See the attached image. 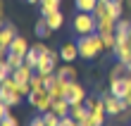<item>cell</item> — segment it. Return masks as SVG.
Masks as SVG:
<instances>
[{
    "label": "cell",
    "instance_id": "obj_1",
    "mask_svg": "<svg viewBox=\"0 0 131 126\" xmlns=\"http://www.w3.org/2000/svg\"><path fill=\"white\" fill-rule=\"evenodd\" d=\"M76 45H79V55H81L83 60H95L98 55L105 50V45H103V36H100V33L79 36Z\"/></svg>",
    "mask_w": 131,
    "mask_h": 126
},
{
    "label": "cell",
    "instance_id": "obj_2",
    "mask_svg": "<svg viewBox=\"0 0 131 126\" xmlns=\"http://www.w3.org/2000/svg\"><path fill=\"white\" fill-rule=\"evenodd\" d=\"M72 29L76 36H91L98 33V17L93 12H76V17L72 21Z\"/></svg>",
    "mask_w": 131,
    "mask_h": 126
},
{
    "label": "cell",
    "instance_id": "obj_3",
    "mask_svg": "<svg viewBox=\"0 0 131 126\" xmlns=\"http://www.w3.org/2000/svg\"><path fill=\"white\" fill-rule=\"evenodd\" d=\"M29 102H31V105L38 109V112H50L52 109V95H50V90L48 88H43V90H31V95H29Z\"/></svg>",
    "mask_w": 131,
    "mask_h": 126
},
{
    "label": "cell",
    "instance_id": "obj_4",
    "mask_svg": "<svg viewBox=\"0 0 131 126\" xmlns=\"http://www.w3.org/2000/svg\"><path fill=\"white\" fill-rule=\"evenodd\" d=\"M103 102H105V109H107V117H119L124 109H129L126 100H122L117 95H112V93H103Z\"/></svg>",
    "mask_w": 131,
    "mask_h": 126
},
{
    "label": "cell",
    "instance_id": "obj_5",
    "mask_svg": "<svg viewBox=\"0 0 131 126\" xmlns=\"http://www.w3.org/2000/svg\"><path fill=\"white\" fill-rule=\"evenodd\" d=\"M60 60H62V57H60V52L48 50L45 55H41V62H38L36 72L38 74H52V72H57V62Z\"/></svg>",
    "mask_w": 131,
    "mask_h": 126
},
{
    "label": "cell",
    "instance_id": "obj_6",
    "mask_svg": "<svg viewBox=\"0 0 131 126\" xmlns=\"http://www.w3.org/2000/svg\"><path fill=\"white\" fill-rule=\"evenodd\" d=\"M110 93L124 100L129 93H131V72L124 74L122 78H112V81H110Z\"/></svg>",
    "mask_w": 131,
    "mask_h": 126
},
{
    "label": "cell",
    "instance_id": "obj_7",
    "mask_svg": "<svg viewBox=\"0 0 131 126\" xmlns=\"http://www.w3.org/2000/svg\"><path fill=\"white\" fill-rule=\"evenodd\" d=\"M64 98L72 102V105H79V102H86V88L79 83V81H69L67 83V93H64Z\"/></svg>",
    "mask_w": 131,
    "mask_h": 126
},
{
    "label": "cell",
    "instance_id": "obj_8",
    "mask_svg": "<svg viewBox=\"0 0 131 126\" xmlns=\"http://www.w3.org/2000/svg\"><path fill=\"white\" fill-rule=\"evenodd\" d=\"M14 38H17V31H14V26H12V24H5L3 31H0V50H3V55H7L10 45L14 43Z\"/></svg>",
    "mask_w": 131,
    "mask_h": 126
},
{
    "label": "cell",
    "instance_id": "obj_9",
    "mask_svg": "<svg viewBox=\"0 0 131 126\" xmlns=\"http://www.w3.org/2000/svg\"><path fill=\"white\" fill-rule=\"evenodd\" d=\"M34 72H36V69H31L29 64H21L19 69H14V72H12V78H14V81H17L19 86H31Z\"/></svg>",
    "mask_w": 131,
    "mask_h": 126
},
{
    "label": "cell",
    "instance_id": "obj_10",
    "mask_svg": "<svg viewBox=\"0 0 131 126\" xmlns=\"http://www.w3.org/2000/svg\"><path fill=\"white\" fill-rule=\"evenodd\" d=\"M60 57H62L64 62L79 60V57H81V55H79V45H76V43H64L62 48H60Z\"/></svg>",
    "mask_w": 131,
    "mask_h": 126
},
{
    "label": "cell",
    "instance_id": "obj_11",
    "mask_svg": "<svg viewBox=\"0 0 131 126\" xmlns=\"http://www.w3.org/2000/svg\"><path fill=\"white\" fill-rule=\"evenodd\" d=\"M55 74H57V78H62V81H76V76H79V72H76V67L72 62H64Z\"/></svg>",
    "mask_w": 131,
    "mask_h": 126
},
{
    "label": "cell",
    "instance_id": "obj_12",
    "mask_svg": "<svg viewBox=\"0 0 131 126\" xmlns=\"http://www.w3.org/2000/svg\"><path fill=\"white\" fill-rule=\"evenodd\" d=\"M114 57H117L122 64H131V43H117Z\"/></svg>",
    "mask_w": 131,
    "mask_h": 126
},
{
    "label": "cell",
    "instance_id": "obj_13",
    "mask_svg": "<svg viewBox=\"0 0 131 126\" xmlns=\"http://www.w3.org/2000/svg\"><path fill=\"white\" fill-rule=\"evenodd\" d=\"M7 52H14V55H19V57H26V52H29L26 38H24V36H17V38H14V43L10 45V50H7Z\"/></svg>",
    "mask_w": 131,
    "mask_h": 126
},
{
    "label": "cell",
    "instance_id": "obj_14",
    "mask_svg": "<svg viewBox=\"0 0 131 126\" xmlns=\"http://www.w3.org/2000/svg\"><path fill=\"white\" fill-rule=\"evenodd\" d=\"M69 109H72V102H69L67 98H57L55 102H52V112H55L57 117H69Z\"/></svg>",
    "mask_w": 131,
    "mask_h": 126
},
{
    "label": "cell",
    "instance_id": "obj_15",
    "mask_svg": "<svg viewBox=\"0 0 131 126\" xmlns=\"http://www.w3.org/2000/svg\"><path fill=\"white\" fill-rule=\"evenodd\" d=\"M19 100L21 95L19 93H14V90H7V88H0V102H5V105H19Z\"/></svg>",
    "mask_w": 131,
    "mask_h": 126
},
{
    "label": "cell",
    "instance_id": "obj_16",
    "mask_svg": "<svg viewBox=\"0 0 131 126\" xmlns=\"http://www.w3.org/2000/svg\"><path fill=\"white\" fill-rule=\"evenodd\" d=\"M41 50L36 48V45H31V48H29V52H26V57H24V64H29L31 69H36L38 67V62H41Z\"/></svg>",
    "mask_w": 131,
    "mask_h": 126
},
{
    "label": "cell",
    "instance_id": "obj_17",
    "mask_svg": "<svg viewBox=\"0 0 131 126\" xmlns=\"http://www.w3.org/2000/svg\"><path fill=\"white\" fill-rule=\"evenodd\" d=\"M45 21H48V26H50L52 31H55V29H60V26H62L64 17H62V12H60V10H55V12L45 14Z\"/></svg>",
    "mask_w": 131,
    "mask_h": 126
},
{
    "label": "cell",
    "instance_id": "obj_18",
    "mask_svg": "<svg viewBox=\"0 0 131 126\" xmlns=\"http://www.w3.org/2000/svg\"><path fill=\"white\" fill-rule=\"evenodd\" d=\"M67 83H69V81H62V78H57V81L52 83V88H50V95H52V100L64 98V93H67Z\"/></svg>",
    "mask_w": 131,
    "mask_h": 126
},
{
    "label": "cell",
    "instance_id": "obj_19",
    "mask_svg": "<svg viewBox=\"0 0 131 126\" xmlns=\"http://www.w3.org/2000/svg\"><path fill=\"white\" fill-rule=\"evenodd\" d=\"M98 3H100V0H74V5H76L79 12H95Z\"/></svg>",
    "mask_w": 131,
    "mask_h": 126
},
{
    "label": "cell",
    "instance_id": "obj_20",
    "mask_svg": "<svg viewBox=\"0 0 131 126\" xmlns=\"http://www.w3.org/2000/svg\"><path fill=\"white\" fill-rule=\"evenodd\" d=\"M55 10H60V0H41V14L43 17L55 12Z\"/></svg>",
    "mask_w": 131,
    "mask_h": 126
},
{
    "label": "cell",
    "instance_id": "obj_21",
    "mask_svg": "<svg viewBox=\"0 0 131 126\" xmlns=\"http://www.w3.org/2000/svg\"><path fill=\"white\" fill-rule=\"evenodd\" d=\"M117 36H129L131 33V19H124L122 17L119 21H117V31H114Z\"/></svg>",
    "mask_w": 131,
    "mask_h": 126
},
{
    "label": "cell",
    "instance_id": "obj_22",
    "mask_svg": "<svg viewBox=\"0 0 131 126\" xmlns=\"http://www.w3.org/2000/svg\"><path fill=\"white\" fill-rule=\"evenodd\" d=\"M34 31H36V36H38V38H45L52 29L48 26V21H45V17H43L41 21H36V29H34Z\"/></svg>",
    "mask_w": 131,
    "mask_h": 126
},
{
    "label": "cell",
    "instance_id": "obj_23",
    "mask_svg": "<svg viewBox=\"0 0 131 126\" xmlns=\"http://www.w3.org/2000/svg\"><path fill=\"white\" fill-rule=\"evenodd\" d=\"M5 60H7V64L12 67V72L24 64V57H19V55H14V52H7V55H5Z\"/></svg>",
    "mask_w": 131,
    "mask_h": 126
},
{
    "label": "cell",
    "instance_id": "obj_24",
    "mask_svg": "<svg viewBox=\"0 0 131 126\" xmlns=\"http://www.w3.org/2000/svg\"><path fill=\"white\" fill-rule=\"evenodd\" d=\"M100 36H103L105 50H114V48H117V33H100Z\"/></svg>",
    "mask_w": 131,
    "mask_h": 126
},
{
    "label": "cell",
    "instance_id": "obj_25",
    "mask_svg": "<svg viewBox=\"0 0 131 126\" xmlns=\"http://www.w3.org/2000/svg\"><path fill=\"white\" fill-rule=\"evenodd\" d=\"M43 119H45V126H60V121H62V117H57L55 112H43Z\"/></svg>",
    "mask_w": 131,
    "mask_h": 126
},
{
    "label": "cell",
    "instance_id": "obj_26",
    "mask_svg": "<svg viewBox=\"0 0 131 126\" xmlns=\"http://www.w3.org/2000/svg\"><path fill=\"white\" fill-rule=\"evenodd\" d=\"M124 74H129V72H126V67L122 64V62H117V64L112 67V72H110V81H112V78H122Z\"/></svg>",
    "mask_w": 131,
    "mask_h": 126
},
{
    "label": "cell",
    "instance_id": "obj_27",
    "mask_svg": "<svg viewBox=\"0 0 131 126\" xmlns=\"http://www.w3.org/2000/svg\"><path fill=\"white\" fill-rule=\"evenodd\" d=\"M45 88V83H43V74H34V78H31V90H43Z\"/></svg>",
    "mask_w": 131,
    "mask_h": 126
},
{
    "label": "cell",
    "instance_id": "obj_28",
    "mask_svg": "<svg viewBox=\"0 0 131 126\" xmlns=\"http://www.w3.org/2000/svg\"><path fill=\"white\" fill-rule=\"evenodd\" d=\"M12 76V67L7 64V60L0 62V81H5V78H10Z\"/></svg>",
    "mask_w": 131,
    "mask_h": 126
},
{
    "label": "cell",
    "instance_id": "obj_29",
    "mask_svg": "<svg viewBox=\"0 0 131 126\" xmlns=\"http://www.w3.org/2000/svg\"><path fill=\"white\" fill-rule=\"evenodd\" d=\"M10 105H5V102H0V121H3V119H10Z\"/></svg>",
    "mask_w": 131,
    "mask_h": 126
},
{
    "label": "cell",
    "instance_id": "obj_30",
    "mask_svg": "<svg viewBox=\"0 0 131 126\" xmlns=\"http://www.w3.org/2000/svg\"><path fill=\"white\" fill-rule=\"evenodd\" d=\"M60 126H79V121H76L74 117H62V121H60Z\"/></svg>",
    "mask_w": 131,
    "mask_h": 126
},
{
    "label": "cell",
    "instance_id": "obj_31",
    "mask_svg": "<svg viewBox=\"0 0 131 126\" xmlns=\"http://www.w3.org/2000/svg\"><path fill=\"white\" fill-rule=\"evenodd\" d=\"M0 126H19V124H17L14 117H10V119H3V121H0Z\"/></svg>",
    "mask_w": 131,
    "mask_h": 126
},
{
    "label": "cell",
    "instance_id": "obj_32",
    "mask_svg": "<svg viewBox=\"0 0 131 126\" xmlns=\"http://www.w3.org/2000/svg\"><path fill=\"white\" fill-rule=\"evenodd\" d=\"M29 126H45V119H43V114L41 117H36V119H31V124Z\"/></svg>",
    "mask_w": 131,
    "mask_h": 126
},
{
    "label": "cell",
    "instance_id": "obj_33",
    "mask_svg": "<svg viewBox=\"0 0 131 126\" xmlns=\"http://www.w3.org/2000/svg\"><path fill=\"white\" fill-rule=\"evenodd\" d=\"M124 100H126V105H129V107H131V93H129V95H126V98H124Z\"/></svg>",
    "mask_w": 131,
    "mask_h": 126
},
{
    "label": "cell",
    "instance_id": "obj_34",
    "mask_svg": "<svg viewBox=\"0 0 131 126\" xmlns=\"http://www.w3.org/2000/svg\"><path fill=\"white\" fill-rule=\"evenodd\" d=\"M100 3H110V0H100Z\"/></svg>",
    "mask_w": 131,
    "mask_h": 126
}]
</instances>
